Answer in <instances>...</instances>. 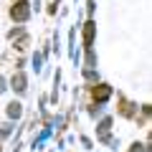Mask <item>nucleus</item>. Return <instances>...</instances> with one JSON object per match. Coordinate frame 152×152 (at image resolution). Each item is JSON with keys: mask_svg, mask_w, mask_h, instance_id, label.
I'll list each match as a JSON object with an SVG mask.
<instances>
[{"mask_svg": "<svg viewBox=\"0 0 152 152\" xmlns=\"http://www.w3.org/2000/svg\"><path fill=\"white\" fill-rule=\"evenodd\" d=\"M10 18H13V20H26V18H28V3H26V0H18L15 5L10 8Z\"/></svg>", "mask_w": 152, "mask_h": 152, "instance_id": "f257e3e1", "label": "nucleus"}, {"mask_svg": "<svg viewBox=\"0 0 152 152\" xmlns=\"http://www.w3.org/2000/svg\"><path fill=\"white\" fill-rule=\"evenodd\" d=\"M109 94H112V89H109L107 84H99V86L94 89V99H96V102H104V99H107Z\"/></svg>", "mask_w": 152, "mask_h": 152, "instance_id": "f03ea898", "label": "nucleus"}, {"mask_svg": "<svg viewBox=\"0 0 152 152\" xmlns=\"http://www.w3.org/2000/svg\"><path fill=\"white\" fill-rule=\"evenodd\" d=\"M13 89H18V91H23V89H26V79H23L20 74L13 76Z\"/></svg>", "mask_w": 152, "mask_h": 152, "instance_id": "7ed1b4c3", "label": "nucleus"}, {"mask_svg": "<svg viewBox=\"0 0 152 152\" xmlns=\"http://www.w3.org/2000/svg\"><path fill=\"white\" fill-rule=\"evenodd\" d=\"M91 36H94V23H86V31H84V41H86V46L91 43Z\"/></svg>", "mask_w": 152, "mask_h": 152, "instance_id": "20e7f679", "label": "nucleus"}, {"mask_svg": "<svg viewBox=\"0 0 152 152\" xmlns=\"http://www.w3.org/2000/svg\"><path fill=\"white\" fill-rule=\"evenodd\" d=\"M8 114H10V117H18V114H20V104H15V102H13L10 107H8Z\"/></svg>", "mask_w": 152, "mask_h": 152, "instance_id": "39448f33", "label": "nucleus"}]
</instances>
